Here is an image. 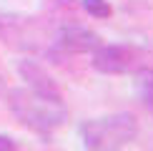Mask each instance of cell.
<instances>
[{
  "instance_id": "52a82bcc",
  "label": "cell",
  "mask_w": 153,
  "mask_h": 151,
  "mask_svg": "<svg viewBox=\"0 0 153 151\" xmlns=\"http://www.w3.org/2000/svg\"><path fill=\"white\" fill-rule=\"evenodd\" d=\"M83 8H85L88 15H93V18H108L113 13L108 0H83Z\"/></svg>"
},
{
  "instance_id": "7a4b0ae2",
  "label": "cell",
  "mask_w": 153,
  "mask_h": 151,
  "mask_svg": "<svg viewBox=\"0 0 153 151\" xmlns=\"http://www.w3.org/2000/svg\"><path fill=\"white\" fill-rule=\"evenodd\" d=\"M78 134L83 151H120L138 136V121L133 113H113L80 123Z\"/></svg>"
},
{
  "instance_id": "ba28073f",
  "label": "cell",
  "mask_w": 153,
  "mask_h": 151,
  "mask_svg": "<svg viewBox=\"0 0 153 151\" xmlns=\"http://www.w3.org/2000/svg\"><path fill=\"white\" fill-rule=\"evenodd\" d=\"M0 151H20V149H18V144L13 141L10 136L0 134Z\"/></svg>"
},
{
  "instance_id": "3957f363",
  "label": "cell",
  "mask_w": 153,
  "mask_h": 151,
  "mask_svg": "<svg viewBox=\"0 0 153 151\" xmlns=\"http://www.w3.org/2000/svg\"><path fill=\"white\" fill-rule=\"evenodd\" d=\"M93 68L98 73L105 76H120V73H128L136 63V53L128 46H103L100 43L98 48L93 50Z\"/></svg>"
},
{
  "instance_id": "30bf717a",
  "label": "cell",
  "mask_w": 153,
  "mask_h": 151,
  "mask_svg": "<svg viewBox=\"0 0 153 151\" xmlns=\"http://www.w3.org/2000/svg\"><path fill=\"white\" fill-rule=\"evenodd\" d=\"M3 88H5V86H3V78H0V93H3Z\"/></svg>"
},
{
  "instance_id": "9c48e42d",
  "label": "cell",
  "mask_w": 153,
  "mask_h": 151,
  "mask_svg": "<svg viewBox=\"0 0 153 151\" xmlns=\"http://www.w3.org/2000/svg\"><path fill=\"white\" fill-rule=\"evenodd\" d=\"M58 3H60V5H68V8H71V5H73V0H58Z\"/></svg>"
},
{
  "instance_id": "6da1fadb",
  "label": "cell",
  "mask_w": 153,
  "mask_h": 151,
  "mask_svg": "<svg viewBox=\"0 0 153 151\" xmlns=\"http://www.w3.org/2000/svg\"><path fill=\"white\" fill-rule=\"evenodd\" d=\"M8 106L15 118L38 134H50L65 121L68 108L63 96H48L33 88H13L8 91Z\"/></svg>"
},
{
  "instance_id": "8992f818",
  "label": "cell",
  "mask_w": 153,
  "mask_h": 151,
  "mask_svg": "<svg viewBox=\"0 0 153 151\" xmlns=\"http://www.w3.org/2000/svg\"><path fill=\"white\" fill-rule=\"evenodd\" d=\"M136 93L141 103L153 113V68H141L136 73Z\"/></svg>"
},
{
  "instance_id": "277c9868",
  "label": "cell",
  "mask_w": 153,
  "mask_h": 151,
  "mask_svg": "<svg viewBox=\"0 0 153 151\" xmlns=\"http://www.w3.org/2000/svg\"><path fill=\"white\" fill-rule=\"evenodd\" d=\"M55 46L63 53H93L100 46V35L83 25H65V28H60Z\"/></svg>"
},
{
  "instance_id": "5b68a950",
  "label": "cell",
  "mask_w": 153,
  "mask_h": 151,
  "mask_svg": "<svg viewBox=\"0 0 153 151\" xmlns=\"http://www.w3.org/2000/svg\"><path fill=\"white\" fill-rule=\"evenodd\" d=\"M18 73L20 78L28 83V88H33L38 93H48V96H60L58 86L50 76L43 71V66H38L35 61H20L18 63Z\"/></svg>"
}]
</instances>
